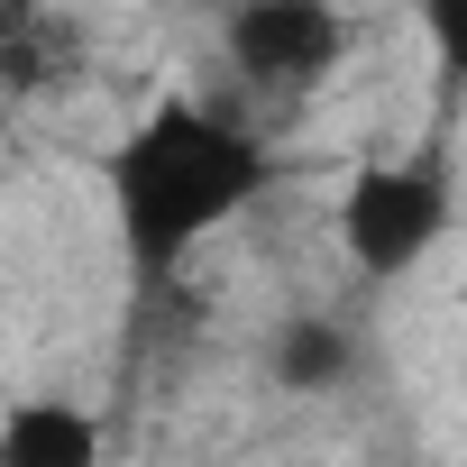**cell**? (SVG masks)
<instances>
[{
    "label": "cell",
    "mask_w": 467,
    "mask_h": 467,
    "mask_svg": "<svg viewBox=\"0 0 467 467\" xmlns=\"http://www.w3.org/2000/svg\"><path fill=\"white\" fill-rule=\"evenodd\" d=\"M266 183H275V156L239 110H220L202 92L147 101L101 156V202H110L119 266L147 294H165L202 257V239H220L229 220H248L266 202Z\"/></svg>",
    "instance_id": "1"
},
{
    "label": "cell",
    "mask_w": 467,
    "mask_h": 467,
    "mask_svg": "<svg viewBox=\"0 0 467 467\" xmlns=\"http://www.w3.org/2000/svg\"><path fill=\"white\" fill-rule=\"evenodd\" d=\"M330 229H339L348 275L403 285L412 266L440 257V239L458 229V183H449L440 156H376V165H358V174L339 183Z\"/></svg>",
    "instance_id": "2"
},
{
    "label": "cell",
    "mask_w": 467,
    "mask_h": 467,
    "mask_svg": "<svg viewBox=\"0 0 467 467\" xmlns=\"http://www.w3.org/2000/svg\"><path fill=\"white\" fill-rule=\"evenodd\" d=\"M348 10L339 0H229L220 10V65L239 74V92L303 101L348 65Z\"/></svg>",
    "instance_id": "3"
},
{
    "label": "cell",
    "mask_w": 467,
    "mask_h": 467,
    "mask_svg": "<svg viewBox=\"0 0 467 467\" xmlns=\"http://www.w3.org/2000/svg\"><path fill=\"white\" fill-rule=\"evenodd\" d=\"M101 458V421L65 394H19L0 412V467H92Z\"/></svg>",
    "instance_id": "4"
},
{
    "label": "cell",
    "mask_w": 467,
    "mask_h": 467,
    "mask_svg": "<svg viewBox=\"0 0 467 467\" xmlns=\"http://www.w3.org/2000/svg\"><path fill=\"white\" fill-rule=\"evenodd\" d=\"M348 367H358V339L339 321H321V312L285 321V339H275V385L285 394H339Z\"/></svg>",
    "instance_id": "5"
},
{
    "label": "cell",
    "mask_w": 467,
    "mask_h": 467,
    "mask_svg": "<svg viewBox=\"0 0 467 467\" xmlns=\"http://www.w3.org/2000/svg\"><path fill=\"white\" fill-rule=\"evenodd\" d=\"M412 28H421L440 110H467V0H412Z\"/></svg>",
    "instance_id": "6"
}]
</instances>
